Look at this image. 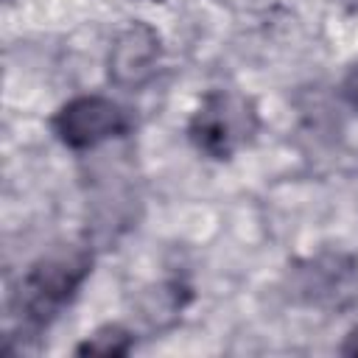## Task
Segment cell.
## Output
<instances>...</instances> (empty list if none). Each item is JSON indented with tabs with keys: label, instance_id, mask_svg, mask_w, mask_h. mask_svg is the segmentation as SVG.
<instances>
[{
	"label": "cell",
	"instance_id": "cell-6",
	"mask_svg": "<svg viewBox=\"0 0 358 358\" xmlns=\"http://www.w3.org/2000/svg\"><path fill=\"white\" fill-rule=\"evenodd\" d=\"M131 333L120 324H106L101 330H95L92 336H87L84 344H78V355H103V358H112V355H126L131 350Z\"/></svg>",
	"mask_w": 358,
	"mask_h": 358
},
{
	"label": "cell",
	"instance_id": "cell-3",
	"mask_svg": "<svg viewBox=\"0 0 358 358\" xmlns=\"http://www.w3.org/2000/svg\"><path fill=\"white\" fill-rule=\"evenodd\" d=\"M53 131L67 148H92L103 140H112L126 131V112L103 95H81L67 101L56 117Z\"/></svg>",
	"mask_w": 358,
	"mask_h": 358
},
{
	"label": "cell",
	"instance_id": "cell-5",
	"mask_svg": "<svg viewBox=\"0 0 358 358\" xmlns=\"http://www.w3.org/2000/svg\"><path fill=\"white\" fill-rule=\"evenodd\" d=\"M159 56V34L145 22H131L109 50V78L117 87L137 90L154 78Z\"/></svg>",
	"mask_w": 358,
	"mask_h": 358
},
{
	"label": "cell",
	"instance_id": "cell-4",
	"mask_svg": "<svg viewBox=\"0 0 358 358\" xmlns=\"http://www.w3.org/2000/svg\"><path fill=\"white\" fill-rule=\"evenodd\" d=\"M294 285L308 305L341 310L358 296V263L347 255H319L296 268Z\"/></svg>",
	"mask_w": 358,
	"mask_h": 358
},
{
	"label": "cell",
	"instance_id": "cell-2",
	"mask_svg": "<svg viewBox=\"0 0 358 358\" xmlns=\"http://www.w3.org/2000/svg\"><path fill=\"white\" fill-rule=\"evenodd\" d=\"M257 126L260 120L252 98L235 90H213L201 98L187 131L201 154L213 159H229L235 151L252 143Z\"/></svg>",
	"mask_w": 358,
	"mask_h": 358
},
{
	"label": "cell",
	"instance_id": "cell-1",
	"mask_svg": "<svg viewBox=\"0 0 358 358\" xmlns=\"http://www.w3.org/2000/svg\"><path fill=\"white\" fill-rule=\"evenodd\" d=\"M92 266L90 252L78 246H62L45 257H39L20 282L14 296V310L20 313L22 324L31 330H42L50 319L73 299L81 288Z\"/></svg>",
	"mask_w": 358,
	"mask_h": 358
},
{
	"label": "cell",
	"instance_id": "cell-7",
	"mask_svg": "<svg viewBox=\"0 0 358 358\" xmlns=\"http://www.w3.org/2000/svg\"><path fill=\"white\" fill-rule=\"evenodd\" d=\"M341 95H344V101H347L352 109H358V62H352V64L347 67V73H344V78H341Z\"/></svg>",
	"mask_w": 358,
	"mask_h": 358
}]
</instances>
